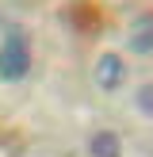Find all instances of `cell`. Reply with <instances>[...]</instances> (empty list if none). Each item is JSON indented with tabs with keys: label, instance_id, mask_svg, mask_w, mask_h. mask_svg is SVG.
<instances>
[{
	"label": "cell",
	"instance_id": "3957f363",
	"mask_svg": "<svg viewBox=\"0 0 153 157\" xmlns=\"http://www.w3.org/2000/svg\"><path fill=\"white\" fill-rule=\"evenodd\" d=\"M130 50H138V54H153V12H145V15H138L134 23H130Z\"/></svg>",
	"mask_w": 153,
	"mask_h": 157
},
{
	"label": "cell",
	"instance_id": "7a4b0ae2",
	"mask_svg": "<svg viewBox=\"0 0 153 157\" xmlns=\"http://www.w3.org/2000/svg\"><path fill=\"white\" fill-rule=\"evenodd\" d=\"M92 81H96L103 92H115L122 81H126V65H122V58H119V54H99L96 69H92Z\"/></svg>",
	"mask_w": 153,
	"mask_h": 157
},
{
	"label": "cell",
	"instance_id": "6da1fadb",
	"mask_svg": "<svg viewBox=\"0 0 153 157\" xmlns=\"http://www.w3.org/2000/svg\"><path fill=\"white\" fill-rule=\"evenodd\" d=\"M31 73V38L19 27H8L4 42H0V81L15 84Z\"/></svg>",
	"mask_w": 153,
	"mask_h": 157
},
{
	"label": "cell",
	"instance_id": "277c9868",
	"mask_svg": "<svg viewBox=\"0 0 153 157\" xmlns=\"http://www.w3.org/2000/svg\"><path fill=\"white\" fill-rule=\"evenodd\" d=\"M88 157H122V142L115 130H92L88 138Z\"/></svg>",
	"mask_w": 153,
	"mask_h": 157
},
{
	"label": "cell",
	"instance_id": "5b68a950",
	"mask_svg": "<svg viewBox=\"0 0 153 157\" xmlns=\"http://www.w3.org/2000/svg\"><path fill=\"white\" fill-rule=\"evenodd\" d=\"M134 104H138V111H142L145 119H153V84H142V88H138Z\"/></svg>",
	"mask_w": 153,
	"mask_h": 157
}]
</instances>
